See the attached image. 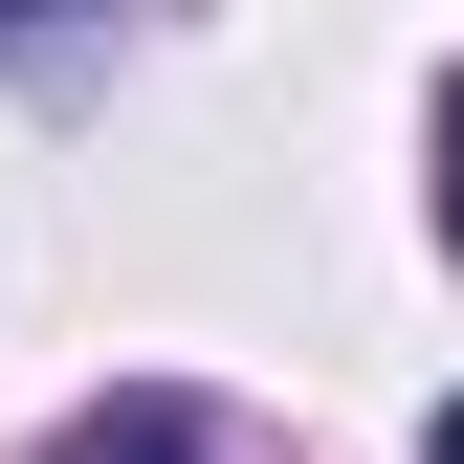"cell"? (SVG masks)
<instances>
[{"mask_svg":"<svg viewBox=\"0 0 464 464\" xmlns=\"http://www.w3.org/2000/svg\"><path fill=\"white\" fill-rule=\"evenodd\" d=\"M420 464H464V398H442V442H420Z\"/></svg>","mask_w":464,"mask_h":464,"instance_id":"obj_3","label":"cell"},{"mask_svg":"<svg viewBox=\"0 0 464 464\" xmlns=\"http://www.w3.org/2000/svg\"><path fill=\"white\" fill-rule=\"evenodd\" d=\"M442 244H464V89H442Z\"/></svg>","mask_w":464,"mask_h":464,"instance_id":"obj_2","label":"cell"},{"mask_svg":"<svg viewBox=\"0 0 464 464\" xmlns=\"http://www.w3.org/2000/svg\"><path fill=\"white\" fill-rule=\"evenodd\" d=\"M67 464H199V398H111V420H89Z\"/></svg>","mask_w":464,"mask_h":464,"instance_id":"obj_1","label":"cell"}]
</instances>
